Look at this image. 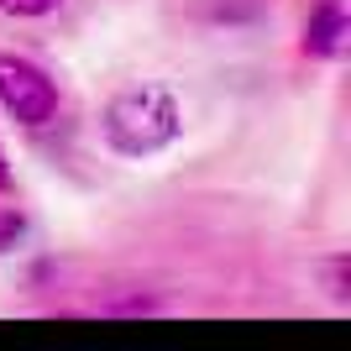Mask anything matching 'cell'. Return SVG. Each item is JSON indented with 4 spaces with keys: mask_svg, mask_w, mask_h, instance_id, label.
<instances>
[{
    "mask_svg": "<svg viewBox=\"0 0 351 351\" xmlns=\"http://www.w3.org/2000/svg\"><path fill=\"white\" fill-rule=\"evenodd\" d=\"M100 132L110 142V152H121V158H152V152L178 142L184 110H178L173 89L132 84V89H121V95H110V105H105V116H100Z\"/></svg>",
    "mask_w": 351,
    "mask_h": 351,
    "instance_id": "obj_1",
    "label": "cell"
},
{
    "mask_svg": "<svg viewBox=\"0 0 351 351\" xmlns=\"http://www.w3.org/2000/svg\"><path fill=\"white\" fill-rule=\"evenodd\" d=\"M0 110L21 126H47L58 116V84L21 53H0Z\"/></svg>",
    "mask_w": 351,
    "mask_h": 351,
    "instance_id": "obj_2",
    "label": "cell"
},
{
    "mask_svg": "<svg viewBox=\"0 0 351 351\" xmlns=\"http://www.w3.org/2000/svg\"><path fill=\"white\" fill-rule=\"evenodd\" d=\"M341 37H346V11H341V0H320L315 11H309L304 21V53L309 58H330V53H341Z\"/></svg>",
    "mask_w": 351,
    "mask_h": 351,
    "instance_id": "obj_3",
    "label": "cell"
},
{
    "mask_svg": "<svg viewBox=\"0 0 351 351\" xmlns=\"http://www.w3.org/2000/svg\"><path fill=\"white\" fill-rule=\"evenodd\" d=\"M100 309L105 315H158V299L152 293H126V299H100Z\"/></svg>",
    "mask_w": 351,
    "mask_h": 351,
    "instance_id": "obj_4",
    "label": "cell"
},
{
    "mask_svg": "<svg viewBox=\"0 0 351 351\" xmlns=\"http://www.w3.org/2000/svg\"><path fill=\"white\" fill-rule=\"evenodd\" d=\"M325 278H330V299L346 304L351 299V257H330V263H325Z\"/></svg>",
    "mask_w": 351,
    "mask_h": 351,
    "instance_id": "obj_5",
    "label": "cell"
},
{
    "mask_svg": "<svg viewBox=\"0 0 351 351\" xmlns=\"http://www.w3.org/2000/svg\"><path fill=\"white\" fill-rule=\"evenodd\" d=\"M21 231H27L21 210H16V205H5V210H0V252H11L16 241H21Z\"/></svg>",
    "mask_w": 351,
    "mask_h": 351,
    "instance_id": "obj_6",
    "label": "cell"
},
{
    "mask_svg": "<svg viewBox=\"0 0 351 351\" xmlns=\"http://www.w3.org/2000/svg\"><path fill=\"white\" fill-rule=\"evenodd\" d=\"M63 0H0V11L5 16H47V11H58Z\"/></svg>",
    "mask_w": 351,
    "mask_h": 351,
    "instance_id": "obj_7",
    "label": "cell"
},
{
    "mask_svg": "<svg viewBox=\"0 0 351 351\" xmlns=\"http://www.w3.org/2000/svg\"><path fill=\"white\" fill-rule=\"evenodd\" d=\"M16 189V178H11V168H5V152H0V194H11Z\"/></svg>",
    "mask_w": 351,
    "mask_h": 351,
    "instance_id": "obj_8",
    "label": "cell"
}]
</instances>
